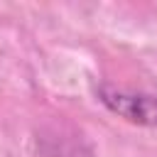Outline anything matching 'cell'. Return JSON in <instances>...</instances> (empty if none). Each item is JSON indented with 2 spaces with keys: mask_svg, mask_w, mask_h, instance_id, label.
Here are the masks:
<instances>
[{
  "mask_svg": "<svg viewBox=\"0 0 157 157\" xmlns=\"http://www.w3.org/2000/svg\"><path fill=\"white\" fill-rule=\"evenodd\" d=\"M101 101L118 115L140 123V125H155L157 128V98L145 93H128L115 88H101Z\"/></svg>",
  "mask_w": 157,
  "mask_h": 157,
  "instance_id": "6da1fadb",
  "label": "cell"
}]
</instances>
